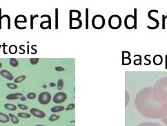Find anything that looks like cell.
<instances>
[{
	"label": "cell",
	"instance_id": "8",
	"mask_svg": "<svg viewBox=\"0 0 167 126\" xmlns=\"http://www.w3.org/2000/svg\"><path fill=\"white\" fill-rule=\"evenodd\" d=\"M0 75L2 77H4V78H6L7 80H9V81H14L13 76L12 73L8 71V70H1V71H0Z\"/></svg>",
	"mask_w": 167,
	"mask_h": 126
},
{
	"label": "cell",
	"instance_id": "1",
	"mask_svg": "<svg viewBox=\"0 0 167 126\" xmlns=\"http://www.w3.org/2000/svg\"><path fill=\"white\" fill-rule=\"evenodd\" d=\"M122 18L118 15H113L109 19V26L111 29H118L122 26Z\"/></svg>",
	"mask_w": 167,
	"mask_h": 126
},
{
	"label": "cell",
	"instance_id": "38",
	"mask_svg": "<svg viewBox=\"0 0 167 126\" xmlns=\"http://www.w3.org/2000/svg\"><path fill=\"white\" fill-rule=\"evenodd\" d=\"M165 69H167V55H165Z\"/></svg>",
	"mask_w": 167,
	"mask_h": 126
},
{
	"label": "cell",
	"instance_id": "42",
	"mask_svg": "<svg viewBox=\"0 0 167 126\" xmlns=\"http://www.w3.org/2000/svg\"><path fill=\"white\" fill-rule=\"evenodd\" d=\"M35 126H46V125H35Z\"/></svg>",
	"mask_w": 167,
	"mask_h": 126
},
{
	"label": "cell",
	"instance_id": "24",
	"mask_svg": "<svg viewBox=\"0 0 167 126\" xmlns=\"http://www.w3.org/2000/svg\"><path fill=\"white\" fill-rule=\"evenodd\" d=\"M60 117L59 115H57V114H52L51 116H50V117H49V121H55L58 120L59 119H60Z\"/></svg>",
	"mask_w": 167,
	"mask_h": 126
},
{
	"label": "cell",
	"instance_id": "20",
	"mask_svg": "<svg viewBox=\"0 0 167 126\" xmlns=\"http://www.w3.org/2000/svg\"><path fill=\"white\" fill-rule=\"evenodd\" d=\"M38 15H30V27L31 30H32L34 28V19H35L36 17H38Z\"/></svg>",
	"mask_w": 167,
	"mask_h": 126
},
{
	"label": "cell",
	"instance_id": "40",
	"mask_svg": "<svg viewBox=\"0 0 167 126\" xmlns=\"http://www.w3.org/2000/svg\"><path fill=\"white\" fill-rule=\"evenodd\" d=\"M55 85H55V83H50V87H55Z\"/></svg>",
	"mask_w": 167,
	"mask_h": 126
},
{
	"label": "cell",
	"instance_id": "39",
	"mask_svg": "<svg viewBox=\"0 0 167 126\" xmlns=\"http://www.w3.org/2000/svg\"><path fill=\"white\" fill-rule=\"evenodd\" d=\"M20 100H21V101H26V100H27V98H26V97H24V96H23V97L21 98Z\"/></svg>",
	"mask_w": 167,
	"mask_h": 126
},
{
	"label": "cell",
	"instance_id": "43",
	"mask_svg": "<svg viewBox=\"0 0 167 126\" xmlns=\"http://www.w3.org/2000/svg\"><path fill=\"white\" fill-rule=\"evenodd\" d=\"M1 45H0V48H1Z\"/></svg>",
	"mask_w": 167,
	"mask_h": 126
},
{
	"label": "cell",
	"instance_id": "12",
	"mask_svg": "<svg viewBox=\"0 0 167 126\" xmlns=\"http://www.w3.org/2000/svg\"><path fill=\"white\" fill-rule=\"evenodd\" d=\"M163 62L162 56L161 55H155L153 57V63L155 65H162Z\"/></svg>",
	"mask_w": 167,
	"mask_h": 126
},
{
	"label": "cell",
	"instance_id": "36",
	"mask_svg": "<svg viewBox=\"0 0 167 126\" xmlns=\"http://www.w3.org/2000/svg\"><path fill=\"white\" fill-rule=\"evenodd\" d=\"M148 56H149V55H146L145 56H144V59H145V60H147V61L148 62V63H146V64L145 63V65H149L150 64V60H148V59L147 58V57H148Z\"/></svg>",
	"mask_w": 167,
	"mask_h": 126
},
{
	"label": "cell",
	"instance_id": "9",
	"mask_svg": "<svg viewBox=\"0 0 167 126\" xmlns=\"http://www.w3.org/2000/svg\"><path fill=\"white\" fill-rule=\"evenodd\" d=\"M24 95L22 93H13V94H11L6 96V99L11 101V100H17L20 99L21 98L23 97Z\"/></svg>",
	"mask_w": 167,
	"mask_h": 126
},
{
	"label": "cell",
	"instance_id": "26",
	"mask_svg": "<svg viewBox=\"0 0 167 126\" xmlns=\"http://www.w3.org/2000/svg\"><path fill=\"white\" fill-rule=\"evenodd\" d=\"M134 29H137V9H134Z\"/></svg>",
	"mask_w": 167,
	"mask_h": 126
},
{
	"label": "cell",
	"instance_id": "21",
	"mask_svg": "<svg viewBox=\"0 0 167 126\" xmlns=\"http://www.w3.org/2000/svg\"><path fill=\"white\" fill-rule=\"evenodd\" d=\"M9 52L11 54H15L17 52V47L15 45H11L9 47Z\"/></svg>",
	"mask_w": 167,
	"mask_h": 126
},
{
	"label": "cell",
	"instance_id": "14",
	"mask_svg": "<svg viewBox=\"0 0 167 126\" xmlns=\"http://www.w3.org/2000/svg\"><path fill=\"white\" fill-rule=\"evenodd\" d=\"M4 108L10 111H15L17 109V107L12 103H6L4 105Z\"/></svg>",
	"mask_w": 167,
	"mask_h": 126
},
{
	"label": "cell",
	"instance_id": "32",
	"mask_svg": "<svg viewBox=\"0 0 167 126\" xmlns=\"http://www.w3.org/2000/svg\"><path fill=\"white\" fill-rule=\"evenodd\" d=\"M75 107V105L74 103H70L68 105V106H67V107L66 108V111H69V110H72V109H73Z\"/></svg>",
	"mask_w": 167,
	"mask_h": 126
},
{
	"label": "cell",
	"instance_id": "23",
	"mask_svg": "<svg viewBox=\"0 0 167 126\" xmlns=\"http://www.w3.org/2000/svg\"><path fill=\"white\" fill-rule=\"evenodd\" d=\"M17 116L18 117H20V118H30L31 117V114H28V113L22 112V113H19Z\"/></svg>",
	"mask_w": 167,
	"mask_h": 126
},
{
	"label": "cell",
	"instance_id": "35",
	"mask_svg": "<svg viewBox=\"0 0 167 126\" xmlns=\"http://www.w3.org/2000/svg\"><path fill=\"white\" fill-rule=\"evenodd\" d=\"M55 70H56L57 71H64V68H63V67H60V66H58V67H55Z\"/></svg>",
	"mask_w": 167,
	"mask_h": 126
},
{
	"label": "cell",
	"instance_id": "11",
	"mask_svg": "<svg viewBox=\"0 0 167 126\" xmlns=\"http://www.w3.org/2000/svg\"><path fill=\"white\" fill-rule=\"evenodd\" d=\"M27 19L25 15H19L17 17H15V23H17V24H19V23H27Z\"/></svg>",
	"mask_w": 167,
	"mask_h": 126
},
{
	"label": "cell",
	"instance_id": "2",
	"mask_svg": "<svg viewBox=\"0 0 167 126\" xmlns=\"http://www.w3.org/2000/svg\"><path fill=\"white\" fill-rule=\"evenodd\" d=\"M92 26L95 29H101L105 26V18L101 15H96L92 19Z\"/></svg>",
	"mask_w": 167,
	"mask_h": 126
},
{
	"label": "cell",
	"instance_id": "18",
	"mask_svg": "<svg viewBox=\"0 0 167 126\" xmlns=\"http://www.w3.org/2000/svg\"><path fill=\"white\" fill-rule=\"evenodd\" d=\"M27 78V76H24V75H23V76H18L17 78H15V79H14V82L15 83H22L24 81V80Z\"/></svg>",
	"mask_w": 167,
	"mask_h": 126
},
{
	"label": "cell",
	"instance_id": "19",
	"mask_svg": "<svg viewBox=\"0 0 167 126\" xmlns=\"http://www.w3.org/2000/svg\"><path fill=\"white\" fill-rule=\"evenodd\" d=\"M40 27H41V29H49V22H48V21H44V22H41Z\"/></svg>",
	"mask_w": 167,
	"mask_h": 126
},
{
	"label": "cell",
	"instance_id": "28",
	"mask_svg": "<svg viewBox=\"0 0 167 126\" xmlns=\"http://www.w3.org/2000/svg\"><path fill=\"white\" fill-rule=\"evenodd\" d=\"M6 85L11 89H15L17 88V85L16 83H7Z\"/></svg>",
	"mask_w": 167,
	"mask_h": 126
},
{
	"label": "cell",
	"instance_id": "16",
	"mask_svg": "<svg viewBox=\"0 0 167 126\" xmlns=\"http://www.w3.org/2000/svg\"><path fill=\"white\" fill-rule=\"evenodd\" d=\"M9 116L10 119H11V121H12L13 123L17 124L18 123H19V119H18V117H16L15 115H14V114H10Z\"/></svg>",
	"mask_w": 167,
	"mask_h": 126
},
{
	"label": "cell",
	"instance_id": "34",
	"mask_svg": "<svg viewBox=\"0 0 167 126\" xmlns=\"http://www.w3.org/2000/svg\"><path fill=\"white\" fill-rule=\"evenodd\" d=\"M166 17L164 15H162V29H165V20H166Z\"/></svg>",
	"mask_w": 167,
	"mask_h": 126
},
{
	"label": "cell",
	"instance_id": "10",
	"mask_svg": "<svg viewBox=\"0 0 167 126\" xmlns=\"http://www.w3.org/2000/svg\"><path fill=\"white\" fill-rule=\"evenodd\" d=\"M81 17V12L78 10H70V19H80Z\"/></svg>",
	"mask_w": 167,
	"mask_h": 126
},
{
	"label": "cell",
	"instance_id": "37",
	"mask_svg": "<svg viewBox=\"0 0 167 126\" xmlns=\"http://www.w3.org/2000/svg\"><path fill=\"white\" fill-rule=\"evenodd\" d=\"M1 20H2V15H1V9H0V29H1Z\"/></svg>",
	"mask_w": 167,
	"mask_h": 126
},
{
	"label": "cell",
	"instance_id": "25",
	"mask_svg": "<svg viewBox=\"0 0 167 126\" xmlns=\"http://www.w3.org/2000/svg\"><path fill=\"white\" fill-rule=\"evenodd\" d=\"M36 97H37V95H36L35 93H34V92H30V93H28V94L27 96V99H30V100L35 99Z\"/></svg>",
	"mask_w": 167,
	"mask_h": 126
},
{
	"label": "cell",
	"instance_id": "15",
	"mask_svg": "<svg viewBox=\"0 0 167 126\" xmlns=\"http://www.w3.org/2000/svg\"><path fill=\"white\" fill-rule=\"evenodd\" d=\"M64 109V106H55V107H52L50 109V111L53 113H57V112H60Z\"/></svg>",
	"mask_w": 167,
	"mask_h": 126
},
{
	"label": "cell",
	"instance_id": "41",
	"mask_svg": "<svg viewBox=\"0 0 167 126\" xmlns=\"http://www.w3.org/2000/svg\"><path fill=\"white\" fill-rule=\"evenodd\" d=\"M1 67H2V64H1V63H0V69L1 68Z\"/></svg>",
	"mask_w": 167,
	"mask_h": 126
},
{
	"label": "cell",
	"instance_id": "22",
	"mask_svg": "<svg viewBox=\"0 0 167 126\" xmlns=\"http://www.w3.org/2000/svg\"><path fill=\"white\" fill-rule=\"evenodd\" d=\"M64 87V81L62 79H59L57 81V89L62 90Z\"/></svg>",
	"mask_w": 167,
	"mask_h": 126
},
{
	"label": "cell",
	"instance_id": "6",
	"mask_svg": "<svg viewBox=\"0 0 167 126\" xmlns=\"http://www.w3.org/2000/svg\"><path fill=\"white\" fill-rule=\"evenodd\" d=\"M30 112L31 115L34 116L35 117L39 118V119H42V118L46 117V114L43 111L37 109V108H32V109H30Z\"/></svg>",
	"mask_w": 167,
	"mask_h": 126
},
{
	"label": "cell",
	"instance_id": "5",
	"mask_svg": "<svg viewBox=\"0 0 167 126\" xmlns=\"http://www.w3.org/2000/svg\"><path fill=\"white\" fill-rule=\"evenodd\" d=\"M82 26V22L80 19H70V29H78Z\"/></svg>",
	"mask_w": 167,
	"mask_h": 126
},
{
	"label": "cell",
	"instance_id": "29",
	"mask_svg": "<svg viewBox=\"0 0 167 126\" xmlns=\"http://www.w3.org/2000/svg\"><path fill=\"white\" fill-rule=\"evenodd\" d=\"M43 17H47L48 19V22H49V29H51V17H50V15H43L41 16V18Z\"/></svg>",
	"mask_w": 167,
	"mask_h": 126
},
{
	"label": "cell",
	"instance_id": "27",
	"mask_svg": "<svg viewBox=\"0 0 167 126\" xmlns=\"http://www.w3.org/2000/svg\"><path fill=\"white\" fill-rule=\"evenodd\" d=\"M55 29H58V9H55Z\"/></svg>",
	"mask_w": 167,
	"mask_h": 126
},
{
	"label": "cell",
	"instance_id": "7",
	"mask_svg": "<svg viewBox=\"0 0 167 126\" xmlns=\"http://www.w3.org/2000/svg\"><path fill=\"white\" fill-rule=\"evenodd\" d=\"M153 12H155V13H158V10H150V11H149V12L148 13V18H149L150 19H151V20H153V21H155V22H156V25H155V27H150V26H148V27H147V28H148V29H151V30H154V29H158V28L159 27V26H160V22H159V20L158 19H155V18H154V17H153L151 16V13H153Z\"/></svg>",
	"mask_w": 167,
	"mask_h": 126
},
{
	"label": "cell",
	"instance_id": "30",
	"mask_svg": "<svg viewBox=\"0 0 167 126\" xmlns=\"http://www.w3.org/2000/svg\"><path fill=\"white\" fill-rule=\"evenodd\" d=\"M86 29H88V9H86Z\"/></svg>",
	"mask_w": 167,
	"mask_h": 126
},
{
	"label": "cell",
	"instance_id": "4",
	"mask_svg": "<svg viewBox=\"0 0 167 126\" xmlns=\"http://www.w3.org/2000/svg\"><path fill=\"white\" fill-rule=\"evenodd\" d=\"M67 99V95L66 93L64 92H60L57 93L55 94V95H54L53 96V102L55 103L59 104V103H62L64 102Z\"/></svg>",
	"mask_w": 167,
	"mask_h": 126
},
{
	"label": "cell",
	"instance_id": "33",
	"mask_svg": "<svg viewBox=\"0 0 167 126\" xmlns=\"http://www.w3.org/2000/svg\"><path fill=\"white\" fill-rule=\"evenodd\" d=\"M17 107H19L20 109H22V110H26V109H27L28 108V106L25 105H23V104H18Z\"/></svg>",
	"mask_w": 167,
	"mask_h": 126
},
{
	"label": "cell",
	"instance_id": "31",
	"mask_svg": "<svg viewBox=\"0 0 167 126\" xmlns=\"http://www.w3.org/2000/svg\"><path fill=\"white\" fill-rule=\"evenodd\" d=\"M40 61V59L39 58H30V63L32 65H37V63Z\"/></svg>",
	"mask_w": 167,
	"mask_h": 126
},
{
	"label": "cell",
	"instance_id": "17",
	"mask_svg": "<svg viewBox=\"0 0 167 126\" xmlns=\"http://www.w3.org/2000/svg\"><path fill=\"white\" fill-rule=\"evenodd\" d=\"M9 63L13 67H17L19 65V62L17 61V59L15 58H11L9 60Z\"/></svg>",
	"mask_w": 167,
	"mask_h": 126
},
{
	"label": "cell",
	"instance_id": "3",
	"mask_svg": "<svg viewBox=\"0 0 167 126\" xmlns=\"http://www.w3.org/2000/svg\"><path fill=\"white\" fill-rule=\"evenodd\" d=\"M51 101V95L48 91L40 93L38 96V101L42 105H48Z\"/></svg>",
	"mask_w": 167,
	"mask_h": 126
},
{
	"label": "cell",
	"instance_id": "13",
	"mask_svg": "<svg viewBox=\"0 0 167 126\" xmlns=\"http://www.w3.org/2000/svg\"><path fill=\"white\" fill-rule=\"evenodd\" d=\"M10 121V117L9 116H8L7 114H4L2 112H0V123H8Z\"/></svg>",
	"mask_w": 167,
	"mask_h": 126
}]
</instances>
